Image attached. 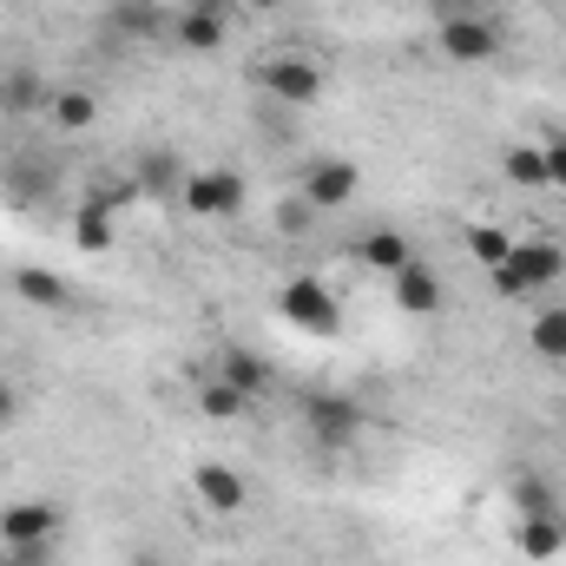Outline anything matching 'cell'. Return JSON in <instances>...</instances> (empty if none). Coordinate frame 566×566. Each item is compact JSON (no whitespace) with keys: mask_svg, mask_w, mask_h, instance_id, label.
<instances>
[{"mask_svg":"<svg viewBox=\"0 0 566 566\" xmlns=\"http://www.w3.org/2000/svg\"><path fill=\"white\" fill-rule=\"evenodd\" d=\"M434 46H441V60H454V66H488V60L507 53V27H501L494 13H474V7H448V13L434 20Z\"/></svg>","mask_w":566,"mask_h":566,"instance_id":"cell-1","label":"cell"},{"mask_svg":"<svg viewBox=\"0 0 566 566\" xmlns=\"http://www.w3.org/2000/svg\"><path fill=\"white\" fill-rule=\"evenodd\" d=\"M560 277H566V251L554 238H514V258L488 271L494 296H507V303H521V296H534V290H547Z\"/></svg>","mask_w":566,"mask_h":566,"instance_id":"cell-2","label":"cell"},{"mask_svg":"<svg viewBox=\"0 0 566 566\" xmlns=\"http://www.w3.org/2000/svg\"><path fill=\"white\" fill-rule=\"evenodd\" d=\"M277 316L290 329H303V336H343V303H336V290L323 277H310V271H296V277L277 283Z\"/></svg>","mask_w":566,"mask_h":566,"instance_id":"cell-3","label":"cell"},{"mask_svg":"<svg viewBox=\"0 0 566 566\" xmlns=\"http://www.w3.org/2000/svg\"><path fill=\"white\" fill-rule=\"evenodd\" d=\"M303 428H310V441L316 448H356V434H363V402L356 396H343V389H310L303 396Z\"/></svg>","mask_w":566,"mask_h":566,"instance_id":"cell-4","label":"cell"},{"mask_svg":"<svg viewBox=\"0 0 566 566\" xmlns=\"http://www.w3.org/2000/svg\"><path fill=\"white\" fill-rule=\"evenodd\" d=\"M258 86L277 99L283 113H303V106H316V99H323V66H316V60H303V53H277V60H264V66H258Z\"/></svg>","mask_w":566,"mask_h":566,"instance_id":"cell-5","label":"cell"},{"mask_svg":"<svg viewBox=\"0 0 566 566\" xmlns=\"http://www.w3.org/2000/svg\"><path fill=\"white\" fill-rule=\"evenodd\" d=\"M185 211H191V218H238V211H244V178H238L231 165L185 171Z\"/></svg>","mask_w":566,"mask_h":566,"instance_id":"cell-6","label":"cell"},{"mask_svg":"<svg viewBox=\"0 0 566 566\" xmlns=\"http://www.w3.org/2000/svg\"><path fill=\"white\" fill-rule=\"evenodd\" d=\"M60 521L66 514L53 501H33V494L27 501H7L0 507V547H53L60 541Z\"/></svg>","mask_w":566,"mask_h":566,"instance_id":"cell-7","label":"cell"},{"mask_svg":"<svg viewBox=\"0 0 566 566\" xmlns=\"http://www.w3.org/2000/svg\"><path fill=\"white\" fill-rule=\"evenodd\" d=\"M296 191H303L316 211H343V205L363 191V171H356V158H310Z\"/></svg>","mask_w":566,"mask_h":566,"instance_id":"cell-8","label":"cell"},{"mask_svg":"<svg viewBox=\"0 0 566 566\" xmlns=\"http://www.w3.org/2000/svg\"><path fill=\"white\" fill-rule=\"evenodd\" d=\"M171 40H178L185 53H218V46L231 40L224 0H191V7H178V13H171Z\"/></svg>","mask_w":566,"mask_h":566,"instance_id":"cell-9","label":"cell"},{"mask_svg":"<svg viewBox=\"0 0 566 566\" xmlns=\"http://www.w3.org/2000/svg\"><path fill=\"white\" fill-rule=\"evenodd\" d=\"M218 382H224V389H238L244 402H264V396L277 389V369H271L258 349H244V343H224V356H218Z\"/></svg>","mask_w":566,"mask_h":566,"instance_id":"cell-10","label":"cell"},{"mask_svg":"<svg viewBox=\"0 0 566 566\" xmlns=\"http://www.w3.org/2000/svg\"><path fill=\"white\" fill-rule=\"evenodd\" d=\"M46 73L40 66H27V60H13V66H0V113L7 119H33V113H46Z\"/></svg>","mask_w":566,"mask_h":566,"instance_id":"cell-11","label":"cell"},{"mask_svg":"<svg viewBox=\"0 0 566 566\" xmlns=\"http://www.w3.org/2000/svg\"><path fill=\"white\" fill-rule=\"evenodd\" d=\"M191 494H198L211 514H238V507L251 501L244 474H238V468H224V461H198V468H191Z\"/></svg>","mask_w":566,"mask_h":566,"instance_id":"cell-12","label":"cell"},{"mask_svg":"<svg viewBox=\"0 0 566 566\" xmlns=\"http://www.w3.org/2000/svg\"><path fill=\"white\" fill-rule=\"evenodd\" d=\"M389 296H396L402 316H441V277H434L428 264H416V258L389 277Z\"/></svg>","mask_w":566,"mask_h":566,"instance_id":"cell-13","label":"cell"},{"mask_svg":"<svg viewBox=\"0 0 566 566\" xmlns=\"http://www.w3.org/2000/svg\"><path fill=\"white\" fill-rule=\"evenodd\" d=\"M13 296L33 303V310H73V283L60 271H46V264H20L13 271Z\"/></svg>","mask_w":566,"mask_h":566,"instance_id":"cell-14","label":"cell"},{"mask_svg":"<svg viewBox=\"0 0 566 566\" xmlns=\"http://www.w3.org/2000/svg\"><path fill=\"white\" fill-rule=\"evenodd\" d=\"M133 178H139L145 198H178V191H185V165H178V151H171V145H151V151H139Z\"/></svg>","mask_w":566,"mask_h":566,"instance_id":"cell-15","label":"cell"},{"mask_svg":"<svg viewBox=\"0 0 566 566\" xmlns=\"http://www.w3.org/2000/svg\"><path fill=\"white\" fill-rule=\"evenodd\" d=\"M514 547H521L527 560H560L566 554V514H521Z\"/></svg>","mask_w":566,"mask_h":566,"instance_id":"cell-16","label":"cell"},{"mask_svg":"<svg viewBox=\"0 0 566 566\" xmlns=\"http://www.w3.org/2000/svg\"><path fill=\"white\" fill-rule=\"evenodd\" d=\"M356 258L376 271V277H396L416 251H409V238L396 231V224H376V231H363V244H356Z\"/></svg>","mask_w":566,"mask_h":566,"instance_id":"cell-17","label":"cell"},{"mask_svg":"<svg viewBox=\"0 0 566 566\" xmlns=\"http://www.w3.org/2000/svg\"><path fill=\"white\" fill-rule=\"evenodd\" d=\"M46 119H53L60 133H93V126H99V99H93L86 86H60V93L46 99Z\"/></svg>","mask_w":566,"mask_h":566,"instance_id":"cell-18","label":"cell"},{"mask_svg":"<svg viewBox=\"0 0 566 566\" xmlns=\"http://www.w3.org/2000/svg\"><path fill=\"white\" fill-rule=\"evenodd\" d=\"M73 244H80L86 258L113 251V211H106V205H93V198H80V211H73Z\"/></svg>","mask_w":566,"mask_h":566,"instance_id":"cell-19","label":"cell"},{"mask_svg":"<svg viewBox=\"0 0 566 566\" xmlns=\"http://www.w3.org/2000/svg\"><path fill=\"white\" fill-rule=\"evenodd\" d=\"M501 171H507V185H521V191H547V158H541V145H507V151H501Z\"/></svg>","mask_w":566,"mask_h":566,"instance_id":"cell-20","label":"cell"},{"mask_svg":"<svg viewBox=\"0 0 566 566\" xmlns=\"http://www.w3.org/2000/svg\"><path fill=\"white\" fill-rule=\"evenodd\" d=\"M527 343H534V356H541V363H566V310H560V303L534 316Z\"/></svg>","mask_w":566,"mask_h":566,"instance_id":"cell-21","label":"cell"},{"mask_svg":"<svg viewBox=\"0 0 566 566\" xmlns=\"http://www.w3.org/2000/svg\"><path fill=\"white\" fill-rule=\"evenodd\" d=\"M468 258H474L481 271H494V264L514 258V238H507L501 224H468Z\"/></svg>","mask_w":566,"mask_h":566,"instance_id":"cell-22","label":"cell"},{"mask_svg":"<svg viewBox=\"0 0 566 566\" xmlns=\"http://www.w3.org/2000/svg\"><path fill=\"white\" fill-rule=\"evenodd\" d=\"M514 507L521 514H560V494L547 474H514Z\"/></svg>","mask_w":566,"mask_h":566,"instance_id":"cell-23","label":"cell"},{"mask_svg":"<svg viewBox=\"0 0 566 566\" xmlns=\"http://www.w3.org/2000/svg\"><path fill=\"white\" fill-rule=\"evenodd\" d=\"M7 198H13V205H40V198H46V171H40L33 158H27V165L13 158V165H7Z\"/></svg>","mask_w":566,"mask_h":566,"instance_id":"cell-24","label":"cell"},{"mask_svg":"<svg viewBox=\"0 0 566 566\" xmlns=\"http://www.w3.org/2000/svg\"><path fill=\"white\" fill-rule=\"evenodd\" d=\"M198 409H205V416H211V422H238V416H244V409H251V402H244V396H238V389H224V382H218V376H211V382H205V389H198Z\"/></svg>","mask_w":566,"mask_h":566,"instance_id":"cell-25","label":"cell"},{"mask_svg":"<svg viewBox=\"0 0 566 566\" xmlns=\"http://www.w3.org/2000/svg\"><path fill=\"white\" fill-rule=\"evenodd\" d=\"M86 198H93V205H106V211L119 218V211H133V205H139L145 191H139V178L126 171V178H106V185H99V191H86Z\"/></svg>","mask_w":566,"mask_h":566,"instance_id":"cell-26","label":"cell"},{"mask_svg":"<svg viewBox=\"0 0 566 566\" xmlns=\"http://www.w3.org/2000/svg\"><path fill=\"white\" fill-rule=\"evenodd\" d=\"M316 218H323V211H316V205H310L303 191L277 205V231H283V238H310V224H316Z\"/></svg>","mask_w":566,"mask_h":566,"instance_id":"cell-27","label":"cell"},{"mask_svg":"<svg viewBox=\"0 0 566 566\" xmlns=\"http://www.w3.org/2000/svg\"><path fill=\"white\" fill-rule=\"evenodd\" d=\"M541 158H547V191H566V133H547Z\"/></svg>","mask_w":566,"mask_h":566,"instance_id":"cell-28","label":"cell"},{"mask_svg":"<svg viewBox=\"0 0 566 566\" xmlns=\"http://www.w3.org/2000/svg\"><path fill=\"white\" fill-rule=\"evenodd\" d=\"M0 560L7 566H46L53 560V547H0Z\"/></svg>","mask_w":566,"mask_h":566,"instance_id":"cell-29","label":"cell"},{"mask_svg":"<svg viewBox=\"0 0 566 566\" xmlns=\"http://www.w3.org/2000/svg\"><path fill=\"white\" fill-rule=\"evenodd\" d=\"M113 27H133V33H151V7H139V0H133V7H119V13H113Z\"/></svg>","mask_w":566,"mask_h":566,"instance_id":"cell-30","label":"cell"},{"mask_svg":"<svg viewBox=\"0 0 566 566\" xmlns=\"http://www.w3.org/2000/svg\"><path fill=\"white\" fill-rule=\"evenodd\" d=\"M13 416H20V389H13V382L0 376V428L13 422Z\"/></svg>","mask_w":566,"mask_h":566,"instance_id":"cell-31","label":"cell"},{"mask_svg":"<svg viewBox=\"0 0 566 566\" xmlns=\"http://www.w3.org/2000/svg\"><path fill=\"white\" fill-rule=\"evenodd\" d=\"M560 428H566V422H560Z\"/></svg>","mask_w":566,"mask_h":566,"instance_id":"cell-32","label":"cell"}]
</instances>
